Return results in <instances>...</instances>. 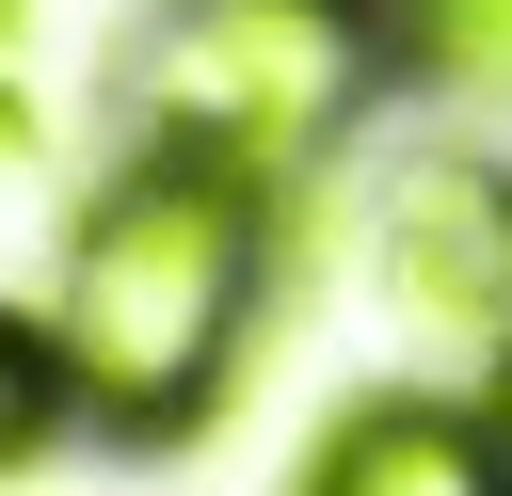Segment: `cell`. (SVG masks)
Wrapping results in <instances>:
<instances>
[{
    "instance_id": "cell-1",
    "label": "cell",
    "mask_w": 512,
    "mask_h": 496,
    "mask_svg": "<svg viewBox=\"0 0 512 496\" xmlns=\"http://www.w3.org/2000/svg\"><path fill=\"white\" fill-rule=\"evenodd\" d=\"M256 304H272V192H256L240 160L128 144V160L96 176V208L64 224V256H48L32 352H48V384H64L80 432L176 448V432L224 400Z\"/></svg>"
},
{
    "instance_id": "cell-2",
    "label": "cell",
    "mask_w": 512,
    "mask_h": 496,
    "mask_svg": "<svg viewBox=\"0 0 512 496\" xmlns=\"http://www.w3.org/2000/svg\"><path fill=\"white\" fill-rule=\"evenodd\" d=\"M400 64V0H160L144 16V144L240 160L256 192L336 160V128L368 112V80Z\"/></svg>"
},
{
    "instance_id": "cell-3",
    "label": "cell",
    "mask_w": 512,
    "mask_h": 496,
    "mask_svg": "<svg viewBox=\"0 0 512 496\" xmlns=\"http://www.w3.org/2000/svg\"><path fill=\"white\" fill-rule=\"evenodd\" d=\"M368 272L416 336H464L480 368L512 352V160L480 144H416L384 176V224H368Z\"/></svg>"
},
{
    "instance_id": "cell-4",
    "label": "cell",
    "mask_w": 512,
    "mask_h": 496,
    "mask_svg": "<svg viewBox=\"0 0 512 496\" xmlns=\"http://www.w3.org/2000/svg\"><path fill=\"white\" fill-rule=\"evenodd\" d=\"M288 496H512V464H496L480 400L384 384V400H352V416L320 432V464H304Z\"/></svg>"
},
{
    "instance_id": "cell-5",
    "label": "cell",
    "mask_w": 512,
    "mask_h": 496,
    "mask_svg": "<svg viewBox=\"0 0 512 496\" xmlns=\"http://www.w3.org/2000/svg\"><path fill=\"white\" fill-rule=\"evenodd\" d=\"M400 48H416L448 96L512 112V0H400Z\"/></svg>"
},
{
    "instance_id": "cell-6",
    "label": "cell",
    "mask_w": 512,
    "mask_h": 496,
    "mask_svg": "<svg viewBox=\"0 0 512 496\" xmlns=\"http://www.w3.org/2000/svg\"><path fill=\"white\" fill-rule=\"evenodd\" d=\"M48 416H64V384H48L32 320H0V464H16V448H48Z\"/></svg>"
},
{
    "instance_id": "cell-7",
    "label": "cell",
    "mask_w": 512,
    "mask_h": 496,
    "mask_svg": "<svg viewBox=\"0 0 512 496\" xmlns=\"http://www.w3.org/2000/svg\"><path fill=\"white\" fill-rule=\"evenodd\" d=\"M480 432H496V464H512V352L480 368Z\"/></svg>"
},
{
    "instance_id": "cell-8",
    "label": "cell",
    "mask_w": 512,
    "mask_h": 496,
    "mask_svg": "<svg viewBox=\"0 0 512 496\" xmlns=\"http://www.w3.org/2000/svg\"><path fill=\"white\" fill-rule=\"evenodd\" d=\"M32 112H16V0H0V144H16Z\"/></svg>"
}]
</instances>
